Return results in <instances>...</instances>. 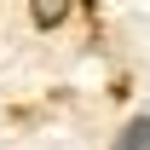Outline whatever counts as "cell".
<instances>
[{
	"mask_svg": "<svg viewBox=\"0 0 150 150\" xmlns=\"http://www.w3.org/2000/svg\"><path fill=\"white\" fill-rule=\"evenodd\" d=\"M75 0H29V18H35V29H58V23L69 18Z\"/></svg>",
	"mask_w": 150,
	"mask_h": 150,
	"instance_id": "cell-1",
	"label": "cell"
},
{
	"mask_svg": "<svg viewBox=\"0 0 150 150\" xmlns=\"http://www.w3.org/2000/svg\"><path fill=\"white\" fill-rule=\"evenodd\" d=\"M110 150H150V115H133L127 127L115 133V144Z\"/></svg>",
	"mask_w": 150,
	"mask_h": 150,
	"instance_id": "cell-2",
	"label": "cell"
}]
</instances>
